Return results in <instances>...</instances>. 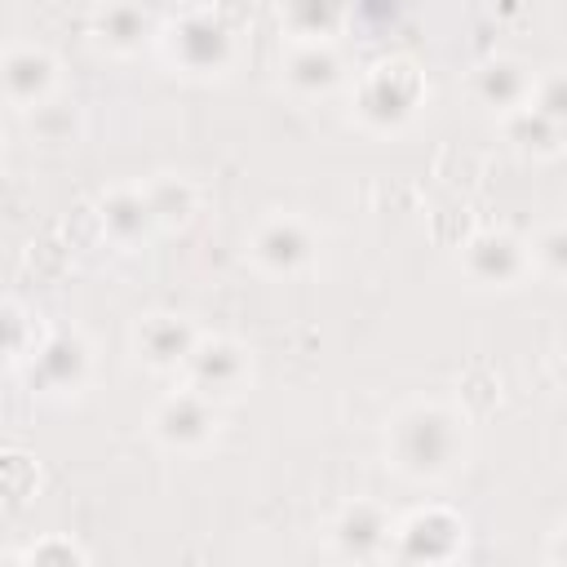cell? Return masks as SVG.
I'll return each instance as SVG.
<instances>
[{
	"label": "cell",
	"mask_w": 567,
	"mask_h": 567,
	"mask_svg": "<svg viewBox=\"0 0 567 567\" xmlns=\"http://www.w3.org/2000/svg\"><path fill=\"white\" fill-rule=\"evenodd\" d=\"M532 261H536V270L567 279V221H554L532 239Z\"/></svg>",
	"instance_id": "ffe728a7"
},
{
	"label": "cell",
	"mask_w": 567,
	"mask_h": 567,
	"mask_svg": "<svg viewBox=\"0 0 567 567\" xmlns=\"http://www.w3.org/2000/svg\"><path fill=\"white\" fill-rule=\"evenodd\" d=\"M142 186H146V195H151V208H155V217H159V230H182V226H190V217H195V208H199L195 182H186V177H177V173H159V177H151V182H142Z\"/></svg>",
	"instance_id": "d6986e66"
},
{
	"label": "cell",
	"mask_w": 567,
	"mask_h": 567,
	"mask_svg": "<svg viewBox=\"0 0 567 567\" xmlns=\"http://www.w3.org/2000/svg\"><path fill=\"white\" fill-rule=\"evenodd\" d=\"M465 549V523L443 509L425 505L394 523L390 536V563H452Z\"/></svg>",
	"instance_id": "52a82bcc"
},
{
	"label": "cell",
	"mask_w": 567,
	"mask_h": 567,
	"mask_svg": "<svg viewBox=\"0 0 567 567\" xmlns=\"http://www.w3.org/2000/svg\"><path fill=\"white\" fill-rule=\"evenodd\" d=\"M58 93V58L44 44H9L4 53V97L13 111H35Z\"/></svg>",
	"instance_id": "4fadbf2b"
},
{
	"label": "cell",
	"mask_w": 567,
	"mask_h": 567,
	"mask_svg": "<svg viewBox=\"0 0 567 567\" xmlns=\"http://www.w3.org/2000/svg\"><path fill=\"white\" fill-rule=\"evenodd\" d=\"M97 226L111 244L120 248H137L146 244L155 230H159V217L151 208V195L142 182H124V186H111L102 199H97Z\"/></svg>",
	"instance_id": "9a60e30c"
},
{
	"label": "cell",
	"mask_w": 567,
	"mask_h": 567,
	"mask_svg": "<svg viewBox=\"0 0 567 567\" xmlns=\"http://www.w3.org/2000/svg\"><path fill=\"white\" fill-rule=\"evenodd\" d=\"M465 416L443 399H412L385 421V456L412 483H443L465 465Z\"/></svg>",
	"instance_id": "6da1fadb"
},
{
	"label": "cell",
	"mask_w": 567,
	"mask_h": 567,
	"mask_svg": "<svg viewBox=\"0 0 567 567\" xmlns=\"http://www.w3.org/2000/svg\"><path fill=\"white\" fill-rule=\"evenodd\" d=\"M199 337H204V332H199L190 319L155 310V315H146V319L133 323V354H137L151 372H182Z\"/></svg>",
	"instance_id": "7c38bea8"
},
{
	"label": "cell",
	"mask_w": 567,
	"mask_h": 567,
	"mask_svg": "<svg viewBox=\"0 0 567 567\" xmlns=\"http://www.w3.org/2000/svg\"><path fill=\"white\" fill-rule=\"evenodd\" d=\"M346 0H279L275 18L279 31L288 35V44H306V40H337L346 27Z\"/></svg>",
	"instance_id": "ac0fdd59"
},
{
	"label": "cell",
	"mask_w": 567,
	"mask_h": 567,
	"mask_svg": "<svg viewBox=\"0 0 567 567\" xmlns=\"http://www.w3.org/2000/svg\"><path fill=\"white\" fill-rule=\"evenodd\" d=\"M505 128V142L523 155V159H554L567 151V124H558L554 115H545L540 106H518L501 120Z\"/></svg>",
	"instance_id": "e0dca14e"
},
{
	"label": "cell",
	"mask_w": 567,
	"mask_h": 567,
	"mask_svg": "<svg viewBox=\"0 0 567 567\" xmlns=\"http://www.w3.org/2000/svg\"><path fill=\"white\" fill-rule=\"evenodd\" d=\"M284 84L297 97H332L337 89L350 84V66L332 40H306L288 44L284 53Z\"/></svg>",
	"instance_id": "8fae6325"
},
{
	"label": "cell",
	"mask_w": 567,
	"mask_h": 567,
	"mask_svg": "<svg viewBox=\"0 0 567 567\" xmlns=\"http://www.w3.org/2000/svg\"><path fill=\"white\" fill-rule=\"evenodd\" d=\"M532 106H540L545 115H554L558 124H567V66H554V71L536 75Z\"/></svg>",
	"instance_id": "44dd1931"
},
{
	"label": "cell",
	"mask_w": 567,
	"mask_h": 567,
	"mask_svg": "<svg viewBox=\"0 0 567 567\" xmlns=\"http://www.w3.org/2000/svg\"><path fill=\"white\" fill-rule=\"evenodd\" d=\"M22 368L40 394H80L93 377V346L75 328L44 332V341L35 346V354Z\"/></svg>",
	"instance_id": "9c48e42d"
},
{
	"label": "cell",
	"mask_w": 567,
	"mask_h": 567,
	"mask_svg": "<svg viewBox=\"0 0 567 567\" xmlns=\"http://www.w3.org/2000/svg\"><path fill=\"white\" fill-rule=\"evenodd\" d=\"M159 53L186 80H221L239 62V35L226 18L208 9H190L159 31Z\"/></svg>",
	"instance_id": "3957f363"
},
{
	"label": "cell",
	"mask_w": 567,
	"mask_h": 567,
	"mask_svg": "<svg viewBox=\"0 0 567 567\" xmlns=\"http://www.w3.org/2000/svg\"><path fill=\"white\" fill-rule=\"evenodd\" d=\"M532 89H536V75H532V66L518 62V58H487V62H478L474 75H470L474 102L487 106V111H496L501 120H505L509 111L527 106V102H532Z\"/></svg>",
	"instance_id": "2e32d148"
},
{
	"label": "cell",
	"mask_w": 567,
	"mask_h": 567,
	"mask_svg": "<svg viewBox=\"0 0 567 567\" xmlns=\"http://www.w3.org/2000/svg\"><path fill=\"white\" fill-rule=\"evenodd\" d=\"M554 381L567 390V346H558V354H554Z\"/></svg>",
	"instance_id": "cb8c5ba5"
},
{
	"label": "cell",
	"mask_w": 567,
	"mask_h": 567,
	"mask_svg": "<svg viewBox=\"0 0 567 567\" xmlns=\"http://www.w3.org/2000/svg\"><path fill=\"white\" fill-rule=\"evenodd\" d=\"M213 434H217V403L190 385L164 394L151 412V439L168 452H182V456L204 452Z\"/></svg>",
	"instance_id": "ba28073f"
},
{
	"label": "cell",
	"mask_w": 567,
	"mask_h": 567,
	"mask_svg": "<svg viewBox=\"0 0 567 567\" xmlns=\"http://www.w3.org/2000/svg\"><path fill=\"white\" fill-rule=\"evenodd\" d=\"M182 381L213 403H230L252 385V354L235 337H199L182 368Z\"/></svg>",
	"instance_id": "8992f818"
},
{
	"label": "cell",
	"mask_w": 567,
	"mask_h": 567,
	"mask_svg": "<svg viewBox=\"0 0 567 567\" xmlns=\"http://www.w3.org/2000/svg\"><path fill=\"white\" fill-rule=\"evenodd\" d=\"M394 523L377 501H350L328 523V549L346 563H377L390 558Z\"/></svg>",
	"instance_id": "30bf717a"
},
{
	"label": "cell",
	"mask_w": 567,
	"mask_h": 567,
	"mask_svg": "<svg viewBox=\"0 0 567 567\" xmlns=\"http://www.w3.org/2000/svg\"><path fill=\"white\" fill-rule=\"evenodd\" d=\"M354 120L359 128L385 137L416 120L425 106V75L412 58H381L354 80Z\"/></svg>",
	"instance_id": "7a4b0ae2"
},
{
	"label": "cell",
	"mask_w": 567,
	"mask_h": 567,
	"mask_svg": "<svg viewBox=\"0 0 567 567\" xmlns=\"http://www.w3.org/2000/svg\"><path fill=\"white\" fill-rule=\"evenodd\" d=\"M89 31H93L97 49H106L115 58H133L151 40H159L155 13L142 0H102L93 9V18H89Z\"/></svg>",
	"instance_id": "5bb4252c"
},
{
	"label": "cell",
	"mask_w": 567,
	"mask_h": 567,
	"mask_svg": "<svg viewBox=\"0 0 567 567\" xmlns=\"http://www.w3.org/2000/svg\"><path fill=\"white\" fill-rule=\"evenodd\" d=\"M248 257L261 275L270 279H297L315 266L319 257V239L310 230L306 217L297 213H275V217H261L248 235Z\"/></svg>",
	"instance_id": "277c9868"
},
{
	"label": "cell",
	"mask_w": 567,
	"mask_h": 567,
	"mask_svg": "<svg viewBox=\"0 0 567 567\" xmlns=\"http://www.w3.org/2000/svg\"><path fill=\"white\" fill-rule=\"evenodd\" d=\"M545 558H549V563H567V523H563V527L549 536V545H545Z\"/></svg>",
	"instance_id": "603a6c76"
},
{
	"label": "cell",
	"mask_w": 567,
	"mask_h": 567,
	"mask_svg": "<svg viewBox=\"0 0 567 567\" xmlns=\"http://www.w3.org/2000/svg\"><path fill=\"white\" fill-rule=\"evenodd\" d=\"M18 563H58V567H71V563H89V554H84L75 540L44 536V540H35L31 549H22V554H18Z\"/></svg>",
	"instance_id": "7402d4cb"
},
{
	"label": "cell",
	"mask_w": 567,
	"mask_h": 567,
	"mask_svg": "<svg viewBox=\"0 0 567 567\" xmlns=\"http://www.w3.org/2000/svg\"><path fill=\"white\" fill-rule=\"evenodd\" d=\"M536 270L532 244L518 239L514 230H478L461 248V275L474 288H518Z\"/></svg>",
	"instance_id": "5b68a950"
}]
</instances>
